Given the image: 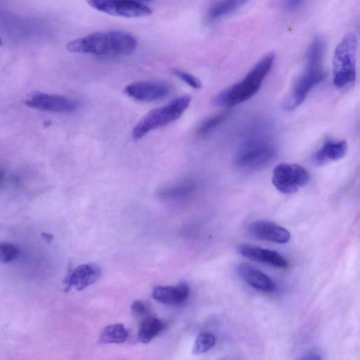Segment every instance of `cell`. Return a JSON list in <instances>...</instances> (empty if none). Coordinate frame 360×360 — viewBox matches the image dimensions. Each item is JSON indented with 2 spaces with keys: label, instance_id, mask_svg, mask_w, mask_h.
Segmentation results:
<instances>
[{
  "label": "cell",
  "instance_id": "cell-18",
  "mask_svg": "<svg viewBox=\"0 0 360 360\" xmlns=\"http://www.w3.org/2000/svg\"><path fill=\"white\" fill-rule=\"evenodd\" d=\"M164 328L165 324L161 320L155 316H147L140 325L138 339L142 343H148L159 335Z\"/></svg>",
  "mask_w": 360,
  "mask_h": 360
},
{
  "label": "cell",
  "instance_id": "cell-12",
  "mask_svg": "<svg viewBox=\"0 0 360 360\" xmlns=\"http://www.w3.org/2000/svg\"><path fill=\"white\" fill-rule=\"evenodd\" d=\"M237 250L240 255L254 262L266 263L281 269L289 266L287 259L276 251L250 244H240L237 246Z\"/></svg>",
  "mask_w": 360,
  "mask_h": 360
},
{
  "label": "cell",
  "instance_id": "cell-26",
  "mask_svg": "<svg viewBox=\"0 0 360 360\" xmlns=\"http://www.w3.org/2000/svg\"><path fill=\"white\" fill-rule=\"evenodd\" d=\"M282 1L285 9L295 11L302 4L304 0H282Z\"/></svg>",
  "mask_w": 360,
  "mask_h": 360
},
{
  "label": "cell",
  "instance_id": "cell-20",
  "mask_svg": "<svg viewBox=\"0 0 360 360\" xmlns=\"http://www.w3.org/2000/svg\"><path fill=\"white\" fill-rule=\"evenodd\" d=\"M127 330L122 323L109 325L102 330L98 342L99 344L122 343L128 338Z\"/></svg>",
  "mask_w": 360,
  "mask_h": 360
},
{
  "label": "cell",
  "instance_id": "cell-11",
  "mask_svg": "<svg viewBox=\"0 0 360 360\" xmlns=\"http://www.w3.org/2000/svg\"><path fill=\"white\" fill-rule=\"evenodd\" d=\"M248 231L254 238L279 244L286 243L290 239V233L287 229L267 220L250 222Z\"/></svg>",
  "mask_w": 360,
  "mask_h": 360
},
{
  "label": "cell",
  "instance_id": "cell-7",
  "mask_svg": "<svg viewBox=\"0 0 360 360\" xmlns=\"http://www.w3.org/2000/svg\"><path fill=\"white\" fill-rule=\"evenodd\" d=\"M272 184L281 193L292 194L309 181L308 171L295 163L278 164L273 171Z\"/></svg>",
  "mask_w": 360,
  "mask_h": 360
},
{
  "label": "cell",
  "instance_id": "cell-3",
  "mask_svg": "<svg viewBox=\"0 0 360 360\" xmlns=\"http://www.w3.org/2000/svg\"><path fill=\"white\" fill-rule=\"evenodd\" d=\"M268 132L265 126L260 125L248 134L236 155L237 167L244 170H256L275 158L277 149Z\"/></svg>",
  "mask_w": 360,
  "mask_h": 360
},
{
  "label": "cell",
  "instance_id": "cell-13",
  "mask_svg": "<svg viewBox=\"0 0 360 360\" xmlns=\"http://www.w3.org/2000/svg\"><path fill=\"white\" fill-rule=\"evenodd\" d=\"M101 274V269L96 264H81L74 269L68 276L67 287L82 290L96 283Z\"/></svg>",
  "mask_w": 360,
  "mask_h": 360
},
{
  "label": "cell",
  "instance_id": "cell-2",
  "mask_svg": "<svg viewBox=\"0 0 360 360\" xmlns=\"http://www.w3.org/2000/svg\"><path fill=\"white\" fill-rule=\"evenodd\" d=\"M137 46L136 38L129 32L113 30L98 32L78 38L67 45L70 52L97 56H127Z\"/></svg>",
  "mask_w": 360,
  "mask_h": 360
},
{
  "label": "cell",
  "instance_id": "cell-29",
  "mask_svg": "<svg viewBox=\"0 0 360 360\" xmlns=\"http://www.w3.org/2000/svg\"><path fill=\"white\" fill-rule=\"evenodd\" d=\"M1 39H0V46H1Z\"/></svg>",
  "mask_w": 360,
  "mask_h": 360
},
{
  "label": "cell",
  "instance_id": "cell-27",
  "mask_svg": "<svg viewBox=\"0 0 360 360\" xmlns=\"http://www.w3.org/2000/svg\"><path fill=\"white\" fill-rule=\"evenodd\" d=\"M135 1H138V2H139V3H142V4H143V2L150 1H151V0H135Z\"/></svg>",
  "mask_w": 360,
  "mask_h": 360
},
{
  "label": "cell",
  "instance_id": "cell-1",
  "mask_svg": "<svg viewBox=\"0 0 360 360\" xmlns=\"http://www.w3.org/2000/svg\"><path fill=\"white\" fill-rule=\"evenodd\" d=\"M325 41L316 36L310 44L306 54L304 68L295 83L284 103L286 110L296 109L306 98L309 93L326 77L323 61Z\"/></svg>",
  "mask_w": 360,
  "mask_h": 360
},
{
  "label": "cell",
  "instance_id": "cell-8",
  "mask_svg": "<svg viewBox=\"0 0 360 360\" xmlns=\"http://www.w3.org/2000/svg\"><path fill=\"white\" fill-rule=\"evenodd\" d=\"M94 9L114 16L136 18L147 16L152 10L135 0H86Z\"/></svg>",
  "mask_w": 360,
  "mask_h": 360
},
{
  "label": "cell",
  "instance_id": "cell-9",
  "mask_svg": "<svg viewBox=\"0 0 360 360\" xmlns=\"http://www.w3.org/2000/svg\"><path fill=\"white\" fill-rule=\"evenodd\" d=\"M25 103L32 108L58 113H69L77 108L76 103L67 97L44 93L32 94Z\"/></svg>",
  "mask_w": 360,
  "mask_h": 360
},
{
  "label": "cell",
  "instance_id": "cell-6",
  "mask_svg": "<svg viewBox=\"0 0 360 360\" xmlns=\"http://www.w3.org/2000/svg\"><path fill=\"white\" fill-rule=\"evenodd\" d=\"M357 39L352 33L345 35L337 45L333 58V82L344 88L355 81Z\"/></svg>",
  "mask_w": 360,
  "mask_h": 360
},
{
  "label": "cell",
  "instance_id": "cell-21",
  "mask_svg": "<svg viewBox=\"0 0 360 360\" xmlns=\"http://www.w3.org/2000/svg\"><path fill=\"white\" fill-rule=\"evenodd\" d=\"M228 116L229 112L224 111L207 118L199 126L198 134L200 136H207L220 126Z\"/></svg>",
  "mask_w": 360,
  "mask_h": 360
},
{
  "label": "cell",
  "instance_id": "cell-19",
  "mask_svg": "<svg viewBox=\"0 0 360 360\" xmlns=\"http://www.w3.org/2000/svg\"><path fill=\"white\" fill-rule=\"evenodd\" d=\"M249 0H218L207 11V18L214 20L227 15L242 7Z\"/></svg>",
  "mask_w": 360,
  "mask_h": 360
},
{
  "label": "cell",
  "instance_id": "cell-4",
  "mask_svg": "<svg viewBox=\"0 0 360 360\" xmlns=\"http://www.w3.org/2000/svg\"><path fill=\"white\" fill-rule=\"evenodd\" d=\"M274 60V53H269L264 56L241 81L219 93L214 98V103L228 108L251 98L259 90L263 80L271 71Z\"/></svg>",
  "mask_w": 360,
  "mask_h": 360
},
{
  "label": "cell",
  "instance_id": "cell-28",
  "mask_svg": "<svg viewBox=\"0 0 360 360\" xmlns=\"http://www.w3.org/2000/svg\"><path fill=\"white\" fill-rule=\"evenodd\" d=\"M4 178V173L0 170V182L2 181Z\"/></svg>",
  "mask_w": 360,
  "mask_h": 360
},
{
  "label": "cell",
  "instance_id": "cell-5",
  "mask_svg": "<svg viewBox=\"0 0 360 360\" xmlns=\"http://www.w3.org/2000/svg\"><path fill=\"white\" fill-rule=\"evenodd\" d=\"M191 101L190 96H182L164 106L148 112L134 127L132 131L133 139H140L151 131L177 120L186 110Z\"/></svg>",
  "mask_w": 360,
  "mask_h": 360
},
{
  "label": "cell",
  "instance_id": "cell-15",
  "mask_svg": "<svg viewBox=\"0 0 360 360\" xmlns=\"http://www.w3.org/2000/svg\"><path fill=\"white\" fill-rule=\"evenodd\" d=\"M189 295V288L186 283L176 285H160L154 288L152 297L158 302L167 305L184 303Z\"/></svg>",
  "mask_w": 360,
  "mask_h": 360
},
{
  "label": "cell",
  "instance_id": "cell-22",
  "mask_svg": "<svg viewBox=\"0 0 360 360\" xmlns=\"http://www.w3.org/2000/svg\"><path fill=\"white\" fill-rule=\"evenodd\" d=\"M215 336L208 332H202L196 338L193 347V353L194 354H200L208 352L215 345Z\"/></svg>",
  "mask_w": 360,
  "mask_h": 360
},
{
  "label": "cell",
  "instance_id": "cell-17",
  "mask_svg": "<svg viewBox=\"0 0 360 360\" xmlns=\"http://www.w3.org/2000/svg\"><path fill=\"white\" fill-rule=\"evenodd\" d=\"M195 181L190 179L181 180L160 188L158 197L163 200L181 199L191 195L196 188Z\"/></svg>",
  "mask_w": 360,
  "mask_h": 360
},
{
  "label": "cell",
  "instance_id": "cell-25",
  "mask_svg": "<svg viewBox=\"0 0 360 360\" xmlns=\"http://www.w3.org/2000/svg\"><path fill=\"white\" fill-rule=\"evenodd\" d=\"M131 311L136 316H143L147 312V307L144 302L141 300L134 302L131 306Z\"/></svg>",
  "mask_w": 360,
  "mask_h": 360
},
{
  "label": "cell",
  "instance_id": "cell-14",
  "mask_svg": "<svg viewBox=\"0 0 360 360\" xmlns=\"http://www.w3.org/2000/svg\"><path fill=\"white\" fill-rule=\"evenodd\" d=\"M237 271L247 284L258 290L271 292L276 288L274 282L267 275L249 264H239Z\"/></svg>",
  "mask_w": 360,
  "mask_h": 360
},
{
  "label": "cell",
  "instance_id": "cell-23",
  "mask_svg": "<svg viewBox=\"0 0 360 360\" xmlns=\"http://www.w3.org/2000/svg\"><path fill=\"white\" fill-rule=\"evenodd\" d=\"M20 248L14 243L9 242H0V263H9L19 256Z\"/></svg>",
  "mask_w": 360,
  "mask_h": 360
},
{
  "label": "cell",
  "instance_id": "cell-16",
  "mask_svg": "<svg viewBox=\"0 0 360 360\" xmlns=\"http://www.w3.org/2000/svg\"><path fill=\"white\" fill-rule=\"evenodd\" d=\"M347 151V143L345 140L328 139L315 153L313 160L316 165H324L343 158Z\"/></svg>",
  "mask_w": 360,
  "mask_h": 360
},
{
  "label": "cell",
  "instance_id": "cell-24",
  "mask_svg": "<svg viewBox=\"0 0 360 360\" xmlns=\"http://www.w3.org/2000/svg\"><path fill=\"white\" fill-rule=\"evenodd\" d=\"M173 73L181 81L184 82L193 89H199L202 87L201 82L197 77L187 72L179 69H174L173 70Z\"/></svg>",
  "mask_w": 360,
  "mask_h": 360
},
{
  "label": "cell",
  "instance_id": "cell-10",
  "mask_svg": "<svg viewBox=\"0 0 360 360\" xmlns=\"http://www.w3.org/2000/svg\"><path fill=\"white\" fill-rule=\"evenodd\" d=\"M169 86L162 82L142 81L126 86L125 94L139 101L151 102L161 99L169 93Z\"/></svg>",
  "mask_w": 360,
  "mask_h": 360
}]
</instances>
